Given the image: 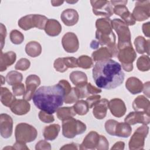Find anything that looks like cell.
<instances>
[{
  "mask_svg": "<svg viewBox=\"0 0 150 150\" xmlns=\"http://www.w3.org/2000/svg\"><path fill=\"white\" fill-rule=\"evenodd\" d=\"M13 131V120L7 114L0 115V133L2 138L7 139L11 137Z\"/></svg>",
  "mask_w": 150,
  "mask_h": 150,
  "instance_id": "15",
  "label": "cell"
},
{
  "mask_svg": "<svg viewBox=\"0 0 150 150\" xmlns=\"http://www.w3.org/2000/svg\"><path fill=\"white\" fill-rule=\"evenodd\" d=\"M64 3L63 1H52L51 4L53 6H59L62 5Z\"/></svg>",
  "mask_w": 150,
  "mask_h": 150,
  "instance_id": "59",
  "label": "cell"
},
{
  "mask_svg": "<svg viewBox=\"0 0 150 150\" xmlns=\"http://www.w3.org/2000/svg\"><path fill=\"white\" fill-rule=\"evenodd\" d=\"M78 145H79L75 143H71L64 145L63 146L60 148V149H77Z\"/></svg>",
  "mask_w": 150,
  "mask_h": 150,
  "instance_id": "55",
  "label": "cell"
},
{
  "mask_svg": "<svg viewBox=\"0 0 150 150\" xmlns=\"http://www.w3.org/2000/svg\"><path fill=\"white\" fill-rule=\"evenodd\" d=\"M12 91L15 96H21L25 94V89L24 84L22 83H16L12 86Z\"/></svg>",
  "mask_w": 150,
  "mask_h": 150,
  "instance_id": "45",
  "label": "cell"
},
{
  "mask_svg": "<svg viewBox=\"0 0 150 150\" xmlns=\"http://www.w3.org/2000/svg\"><path fill=\"white\" fill-rule=\"evenodd\" d=\"M69 79L76 87H82L87 83L86 74L81 71H72L70 74Z\"/></svg>",
  "mask_w": 150,
  "mask_h": 150,
  "instance_id": "28",
  "label": "cell"
},
{
  "mask_svg": "<svg viewBox=\"0 0 150 150\" xmlns=\"http://www.w3.org/2000/svg\"><path fill=\"white\" fill-rule=\"evenodd\" d=\"M99 43L97 40H93L90 43V47L93 49H96L99 46Z\"/></svg>",
  "mask_w": 150,
  "mask_h": 150,
  "instance_id": "57",
  "label": "cell"
},
{
  "mask_svg": "<svg viewBox=\"0 0 150 150\" xmlns=\"http://www.w3.org/2000/svg\"><path fill=\"white\" fill-rule=\"evenodd\" d=\"M109 148V142L107 138L102 135H100V139L98 144L96 147L98 150H107Z\"/></svg>",
  "mask_w": 150,
  "mask_h": 150,
  "instance_id": "46",
  "label": "cell"
},
{
  "mask_svg": "<svg viewBox=\"0 0 150 150\" xmlns=\"http://www.w3.org/2000/svg\"><path fill=\"white\" fill-rule=\"evenodd\" d=\"M76 115V113L73 108V107H59L56 111V115L58 119L63 121L66 119L73 117Z\"/></svg>",
  "mask_w": 150,
  "mask_h": 150,
  "instance_id": "34",
  "label": "cell"
},
{
  "mask_svg": "<svg viewBox=\"0 0 150 150\" xmlns=\"http://www.w3.org/2000/svg\"><path fill=\"white\" fill-rule=\"evenodd\" d=\"M77 89L79 98H83L88 97L91 94H96L101 93V89L93 86L90 83H87L82 87H76Z\"/></svg>",
  "mask_w": 150,
  "mask_h": 150,
  "instance_id": "26",
  "label": "cell"
},
{
  "mask_svg": "<svg viewBox=\"0 0 150 150\" xmlns=\"http://www.w3.org/2000/svg\"><path fill=\"white\" fill-rule=\"evenodd\" d=\"M79 96L77 88L72 87L70 92L64 96V102L66 104H73L79 100Z\"/></svg>",
  "mask_w": 150,
  "mask_h": 150,
  "instance_id": "39",
  "label": "cell"
},
{
  "mask_svg": "<svg viewBox=\"0 0 150 150\" xmlns=\"http://www.w3.org/2000/svg\"><path fill=\"white\" fill-rule=\"evenodd\" d=\"M44 30L47 35L56 36L60 33L62 26L58 21L54 19H49L46 23Z\"/></svg>",
  "mask_w": 150,
  "mask_h": 150,
  "instance_id": "25",
  "label": "cell"
},
{
  "mask_svg": "<svg viewBox=\"0 0 150 150\" xmlns=\"http://www.w3.org/2000/svg\"><path fill=\"white\" fill-rule=\"evenodd\" d=\"M5 79L9 85L13 86L16 83H21L23 79V76L19 71L12 70L7 73Z\"/></svg>",
  "mask_w": 150,
  "mask_h": 150,
  "instance_id": "35",
  "label": "cell"
},
{
  "mask_svg": "<svg viewBox=\"0 0 150 150\" xmlns=\"http://www.w3.org/2000/svg\"><path fill=\"white\" fill-rule=\"evenodd\" d=\"M36 150H42V149H51V145L49 142L45 140H40L35 145Z\"/></svg>",
  "mask_w": 150,
  "mask_h": 150,
  "instance_id": "49",
  "label": "cell"
},
{
  "mask_svg": "<svg viewBox=\"0 0 150 150\" xmlns=\"http://www.w3.org/2000/svg\"><path fill=\"white\" fill-rule=\"evenodd\" d=\"M112 29L118 35L117 47L118 50L127 46H132L131 35L128 26L121 19L115 18L111 21Z\"/></svg>",
  "mask_w": 150,
  "mask_h": 150,
  "instance_id": "4",
  "label": "cell"
},
{
  "mask_svg": "<svg viewBox=\"0 0 150 150\" xmlns=\"http://www.w3.org/2000/svg\"><path fill=\"white\" fill-rule=\"evenodd\" d=\"M92 73L97 86L106 90L114 89L120 86L125 77L121 64L111 59L97 62Z\"/></svg>",
  "mask_w": 150,
  "mask_h": 150,
  "instance_id": "1",
  "label": "cell"
},
{
  "mask_svg": "<svg viewBox=\"0 0 150 150\" xmlns=\"http://www.w3.org/2000/svg\"><path fill=\"white\" fill-rule=\"evenodd\" d=\"M63 60L66 67L69 68H76L78 67L77 59L74 57H63Z\"/></svg>",
  "mask_w": 150,
  "mask_h": 150,
  "instance_id": "47",
  "label": "cell"
},
{
  "mask_svg": "<svg viewBox=\"0 0 150 150\" xmlns=\"http://www.w3.org/2000/svg\"><path fill=\"white\" fill-rule=\"evenodd\" d=\"M108 108L112 115L120 118L124 116L127 111V108L123 100L118 98L111 99L108 103Z\"/></svg>",
  "mask_w": 150,
  "mask_h": 150,
  "instance_id": "17",
  "label": "cell"
},
{
  "mask_svg": "<svg viewBox=\"0 0 150 150\" xmlns=\"http://www.w3.org/2000/svg\"><path fill=\"white\" fill-rule=\"evenodd\" d=\"M113 12L118 15L128 26H132L135 24V20L134 19L132 13L128 11L125 4L115 5L113 8Z\"/></svg>",
  "mask_w": 150,
  "mask_h": 150,
  "instance_id": "16",
  "label": "cell"
},
{
  "mask_svg": "<svg viewBox=\"0 0 150 150\" xmlns=\"http://www.w3.org/2000/svg\"><path fill=\"white\" fill-rule=\"evenodd\" d=\"M60 127L57 124H53L45 127L43 129V135L46 140L53 141L58 136Z\"/></svg>",
  "mask_w": 150,
  "mask_h": 150,
  "instance_id": "29",
  "label": "cell"
},
{
  "mask_svg": "<svg viewBox=\"0 0 150 150\" xmlns=\"http://www.w3.org/2000/svg\"><path fill=\"white\" fill-rule=\"evenodd\" d=\"M15 100V96L9 91L8 88L1 87V101L4 105L10 107Z\"/></svg>",
  "mask_w": 150,
  "mask_h": 150,
  "instance_id": "33",
  "label": "cell"
},
{
  "mask_svg": "<svg viewBox=\"0 0 150 150\" xmlns=\"http://www.w3.org/2000/svg\"><path fill=\"white\" fill-rule=\"evenodd\" d=\"M60 18L65 25L72 26L78 22L79 16L76 10L69 8L64 10L62 12Z\"/></svg>",
  "mask_w": 150,
  "mask_h": 150,
  "instance_id": "20",
  "label": "cell"
},
{
  "mask_svg": "<svg viewBox=\"0 0 150 150\" xmlns=\"http://www.w3.org/2000/svg\"><path fill=\"white\" fill-rule=\"evenodd\" d=\"M65 91L59 84L42 86L37 89L32 99L35 105L40 110L53 114L64 102Z\"/></svg>",
  "mask_w": 150,
  "mask_h": 150,
  "instance_id": "2",
  "label": "cell"
},
{
  "mask_svg": "<svg viewBox=\"0 0 150 150\" xmlns=\"http://www.w3.org/2000/svg\"><path fill=\"white\" fill-rule=\"evenodd\" d=\"M137 67L141 71H147L150 69V60L149 56L142 55L137 61Z\"/></svg>",
  "mask_w": 150,
  "mask_h": 150,
  "instance_id": "37",
  "label": "cell"
},
{
  "mask_svg": "<svg viewBox=\"0 0 150 150\" xmlns=\"http://www.w3.org/2000/svg\"><path fill=\"white\" fill-rule=\"evenodd\" d=\"M1 86L3 85L5 83V77H4L2 75H1Z\"/></svg>",
  "mask_w": 150,
  "mask_h": 150,
  "instance_id": "60",
  "label": "cell"
},
{
  "mask_svg": "<svg viewBox=\"0 0 150 150\" xmlns=\"http://www.w3.org/2000/svg\"><path fill=\"white\" fill-rule=\"evenodd\" d=\"M13 147L14 149H29V148L26 146V143L18 141H16V142L13 145Z\"/></svg>",
  "mask_w": 150,
  "mask_h": 150,
  "instance_id": "52",
  "label": "cell"
},
{
  "mask_svg": "<svg viewBox=\"0 0 150 150\" xmlns=\"http://www.w3.org/2000/svg\"><path fill=\"white\" fill-rule=\"evenodd\" d=\"M53 67L56 71L60 73H63L68 69L64 63L63 57H59L56 59L54 62Z\"/></svg>",
  "mask_w": 150,
  "mask_h": 150,
  "instance_id": "42",
  "label": "cell"
},
{
  "mask_svg": "<svg viewBox=\"0 0 150 150\" xmlns=\"http://www.w3.org/2000/svg\"><path fill=\"white\" fill-rule=\"evenodd\" d=\"M117 122L118 121L112 119L108 120L105 122L104 124L105 129L108 134L112 136L115 135V129Z\"/></svg>",
  "mask_w": 150,
  "mask_h": 150,
  "instance_id": "43",
  "label": "cell"
},
{
  "mask_svg": "<svg viewBox=\"0 0 150 150\" xmlns=\"http://www.w3.org/2000/svg\"><path fill=\"white\" fill-rule=\"evenodd\" d=\"M30 66V61L26 58L20 59L15 64V69L18 70L25 71L29 68Z\"/></svg>",
  "mask_w": 150,
  "mask_h": 150,
  "instance_id": "41",
  "label": "cell"
},
{
  "mask_svg": "<svg viewBox=\"0 0 150 150\" xmlns=\"http://www.w3.org/2000/svg\"><path fill=\"white\" fill-rule=\"evenodd\" d=\"M136 51L139 54L146 53L148 56L149 54V40H146L141 36H137L134 42Z\"/></svg>",
  "mask_w": 150,
  "mask_h": 150,
  "instance_id": "27",
  "label": "cell"
},
{
  "mask_svg": "<svg viewBox=\"0 0 150 150\" xmlns=\"http://www.w3.org/2000/svg\"><path fill=\"white\" fill-rule=\"evenodd\" d=\"M25 52L30 57H38L42 53L41 45L36 41H30L26 45Z\"/></svg>",
  "mask_w": 150,
  "mask_h": 150,
  "instance_id": "32",
  "label": "cell"
},
{
  "mask_svg": "<svg viewBox=\"0 0 150 150\" xmlns=\"http://www.w3.org/2000/svg\"><path fill=\"white\" fill-rule=\"evenodd\" d=\"M93 12L96 16H102L106 18L111 16L113 12V6L109 1H90Z\"/></svg>",
  "mask_w": 150,
  "mask_h": 150,
  "instance_id": "10",
  "label": "cell"
},
{
  "mask_svg": "<svg viewBox=\"0 0 150 150\" xmlns=\"http://www.w3.org/2000/svg\"><path fill=\"white\" fill-rule=\"evenodd\" d=\"M131 132L132 128L130 126V125L125 122H118L115 127L114 136L122 138H128L131 135Z\"/></svg>",
  "mask_w": 150,
  "mask_h": 150,
  "instance_id": "31",
  "label": "cell"
},
{
  "mask_svg": "<svg viewBox=\"0 0 150 150\" xmlns=\"http://www.w3.org/2000/svg\"><path fill=\"white\" fill-rule=\"evenodd\" d=\"M101 99V96L98 94H93L87 97L86 101L88 105L89 108H92L94 105Z\"/></svg>",
  "mask_w": 150,
  "mask_h": 150,
  "instance_id": "48",
  "label": "cell"
},
{
  "mask_svg": "<svg viewBox=\"0 0 150 150\" xmlns=\"http://www.w3.org/2000/svg\"><path fill=\"white\" fill-rule=\"evenodd\" d=\"M132 15L135 21L142 22L148 19L150 16V1H137Z\"/></svg>",
  "mask_w": 150,
  "mask_h": 150,
  "instance_id": "11",
  "label": "cell"
},
{
  "mask_svg": "<svg viewBox=\"0 0 150 150\" xmlns=\"http://www.w3.org/2000/svg\"><path fill=\"white\" fill-rule=\"evenodd\" d=\"M11 111L17 115L26 114L30 109V105L24 99H16L9 107Z\"/></svg>",
  "mask_w": 150,
  "mask_h": 150,
  "instance_id": "19",
  "label": "cell"
},
{
  "mask_svg": "<svg viewBox=\"0 0 150 150\" xmlns=\"http://www.w3.org/2000/svg\"><path fill=\"white\" fill-rule=\"evenodd\" d=\"M125 87L132 94H137L142 91L144 84L139 79L130 77L126 81Z\"/></svg>",
  "mask_w": 150,
  "mask_h": 150,
  "instance_id": "23",
  "label": "cell"
},
{
  "mask_svg": "<svg viewBox=\"0 0 150 150\" xmlns=\"http://www.w3.org/2000/svg\"><path fill=\"white\" fill-rule=\"evenodd\" d=\"M16 59V54L14 52L9 51L3 53L1 50L0 55V71H5L7 68L13 64Z\"/></svg>",
  "mask_w": 150,
  "mask_h": 150,
  "instance_id": "22",
  "label": "cell"
},
{
  "mask_svg": "<svg viewBox=\"0 0 150 150\" xmlns=\"http://www.w3.org/2000/svg\"><path fill=\"white\" fill-rule=\"evenodd\" d=\"M100 135L96 131H90L79 145L80 149H95L98 144Z\"/></svg>",
  "mask_w": 150,
  "mask_h": 150,
  "instance_id": "18",
  "label": "cell"
},
{
  "mask_svg": "<svg viewBox=\"0 0 150 150\" xmlns=\"http://www.w3.org/2000/svg\"><path fill=\"white\" fill-rule=\"evenodd\" d=\"M37 135L36 129L29 124L21 122L16 126L15 130L16 141L26 144L35 141Z\"/></svg>",
  "mask_w": 150,
  "mask_h": 150,
  "instance_id": "7",
  "label": "cell"
},
{
  "mask_svg": "<svg viewBox=\"0 0 150 150\" xmlns=\"http://www.w3.org/2000/svg\"><path fill=\"white\" fill-rule=\"evenodd\" d=\"M73 107L76 113L80 115H86L89 110V107L87 101L83 100H78Z\"/></svg>",
  "mask_w": 150,
  "mask_h": 150,
  "instance_id": "36",
  "label": "cell"
},
{
  "mask_svg": "<svg viewBox=\"0 0 150 150\" xmlns=\"http://www.w3.org/2000/svg\"><path fill=\"white\" fill-rule=\"evenodd\" d=\"M142 32L144 35L148 38L150 36V22H148L142 25Z\"/></svg>",
  "mask_w": 150,
  "mask_h": 150,
  "instance_id": "53",
  "label": "cell"
},
{
  "mask_svg": "<svg viewBox=\"0 0 150 150\" xmlns=\"http://www.w3.org/2000/svg\"><path fill=\"white\" fill-rule=\"evenodd\" d=\"M132 108L135 111L150 113V101L144 96H138L132 103Z\"/></svg>",
  "mask_w": 150,
  "mask_h": 150,
  "instance_id": "24",
  "label": "cell"
},
{
  "mask_svg": "<svg viewBox=\"0 0 150 150\" xmlns=\"http://www.w3.org/2000/svg\"><path fill=\"white\" fill-rule=\"evenodd\" d=\"M124 121L129 125H135L138 123L148 125L150 122L149 113L140 111H132L127 115Z\"/></svg>",
  "mask_w": 150,
  "mask_h": 150,
  "instance_id": "13",
  "label": "cell"
},
{
  "mask_svg": "<svg viewBox=\"0 0 150 150\" xmlns=\"http://www.w3.org/2000/svg\"><path fill=\"white\" fill-rule=\"evenodd\" d=\"M25 84L26 89L23 98L28 101L32 98L37 87L40 84V79L36 74H30L26 77Z\"/></svg>",
  "mask_w": 150,
  "mask_h": 150,
  "instance_id": "12",
  "label": "cell"
},
{
  "mask_svg": "<svg viewBox=\"0 0 150 150\" xmlns=\"http://www.w3.org/2000/svg\"><path fill=\"white\" fill-rule=\"evenodd\" d=\"M6 36V29L5 26L3 23H1V28H0V38H1V50L4 47V45L5 44V40Z\"/></svg>",
  "mask_w": 150,
  "mask_h": 150,
  "instance_id": "50",
  "label": "cell"
},
{
  "mask_svg": "<svg viewBox=\"0 0 150 150\" xmlns=\"http://www.w3.org/2000/svg\"><path fill=\"white\" fill-rule=\"evenodd\" d=\"M112 6H114L115 5H119V4H125L127 5L128 1H110Z\"/></svg>",
  "mask_w": 150,
  "mask_h": 150,
  "instance_id": "58",
  "label": "cell"
},
{
  "mask_svg": "<svg viewBox=\"0 0 150 150\" xmlns=\"http://www.w3.org/2000/svg\"><path fill=\"white\" fill-rule=\"evenodd\" d=\"M142 91L144 92V94H145L148 98H149V81H147L144 84Z\"/></svg>",
  "mask_w": 150,
  "mask_h": 150,
  "instance_id": "56",
  "label": "cell"
},
{
  "mask_svg": "<svg viewBox=\"0 0 150 150\" xmlns=\"http://www.w3.org/2000/svg\"><path fill=\"white\" fill-rule=\"evenodd\" d=\"M125 146V143L122 141L117 142L114 144V145L111 147V149H124Z\"/></svg>",
  "mask_w": 150,
  "mask_h": 150,
  "instance_id": "54",
  "label": "cell"
},
{
  "mask_svg": "<svg viewBox=\"0 0 150 150\" xmlns=\"http://www.w3.org/2000/svg\"><path fill=\"white\" fill-rule=\"evenodd\" d=\"M9 38L11 42L15 45H20L24 40L23 35L19 30L14 29L10 32Z\"/></svg>",
  "mask_w": 150,
  "mask_h": 150,
  "instance_id": "40",
  "label": "cell"
},
{
  "mask_svg": "<svg viewBox=\"0 0 150 150\" xmlns=\"http://www.w3.org/2000/svg\"><path fill=\"white\" fill-rule=\"evenodd\" d=\"M117 57L121 63V67L125 71L130 72L133 70V62L137 57V53L132 46L119 50Z\"/></svg>",
  "mask_w": 150,
  "mask_h": 150,
  "instance_id": "8",
  "label": "cell"
},
{
  "mask_svg": "<svg viewBox=\"0 0 150 150\" xmlns=\"http://www.w3.org/2000/svg\"><path fill=\"white\" fill-rule=\"evenodd\" d=\"M62 44L64 50L67 53H75L79 47V39L73 32H67L62 39Z\"/></svg>",
  "mask_w": 150,
  "mask_h": 150,
  "instance_id": "14",
  "label": "cell"
},
{
  "mask_svg": "<svg viewBox=\"0 0 150 150\" xmlns=\"http://www.w3.org/2000/svg\"><path fill=\"white\" fill-rule=\"evenodd\" d=\"M96 38L101 46L113 47L116 45V36L112 32L111 20L109 18L97 19L96 22Z\"/></svg>",
  "mask_w": 150,
  "mask_h": 150,
  "instance_id": "3",
  "label": "cell"
},
{
  "mask_svg": "<svg viewBox=\"0 0 150 150\" xmlns=\"http://www.w3.org/2000/svg\"><path fill=\"white\" fill-rule=\"evenodd\" d=\"M86 129L84 123L73 117L62 121V134L67 138H73L77 135L82 134Z\"/></svg>",
  "mask_w": 150,
  "mask_h": 150,
  "instance_id": "5",
  "label": "cell"
},
{
  "mask_svg": "<svg viewBox=\"0 0 150 150\" xmlns=\"http://www.w3.org/2000/svg\"><path fill=\"white\" fill-rule=\"evenodd\" d=\"M38 117L39 120L45 123H50L54 121V118L52 114H49L42 110L39 112Z\"/></svg>",
  "mask_w": 150,
  "mask_h": 150,
  "instance_id": "44",
  "label": "cell"
},
{
  "mask_svg": "<svg viewBox=\"0 0 150 150\" xmlns=\"http://www.w3.org/2000/svg\"><path fill=\"white\" fill-rule=\"evenodd\" d=\"M77 64L79 67L84 69H88L94 66L93 60L91 57L87 55L80 56L77 59Z\"/></svg>",
  "mask_w": 150,
  "mask_h": 150,
  "instance_id": "38",
  "label": "cell"
},
{
  "mask_svg": "<svg viewBox=\"0 0 150 150\" xmlns=\"http://www.w3.org/2000/svg\"><path fill=\"white\" fill-rule=\"evenodd\" d=\"M91 57L93 61L97 62L110 59L112 57V56L109 49L106 46H103L93 52L91 54Z\"/></svg>",
  "mask_w": 150,
  "mask_h": 150,
  "instance_id": "30",
  "label": "cell"
},
{
  "mask_svg": "<svg viewBox=\"0 0 150 150\" xmlns=\"http://www.w3.org/2000/svg\"><path fill=\"white\" fill-rule=\"evenodd\" d=\"M149 132V127L147 125L143 124L139 127L131 136L128 143L130 150H138L144 149L145 139L146 138Z\"/></svg>",
  "mask_w": 150,
  "mask_h": 150,
  "instance_id": "9",
  "label": "cell"
},
{
  "mask_svg": "<svg viewBox=\"0 0 150 150\" xmlns=\"http://www.w3.org/2000/svg\"><path fill=\"white\" fill-rule=\"evenodd\" d=\"M47 20V18L44 15L30 14L20 18L18 24L24 30H28L33 28L44 29Z\"/></svg>",
  "mask_w": 150,
  "mask_h": 150,
  "instance_id": "6",
  "label": "cell"
},
{
  "mask_svg": "<svg viewBox=\"0 0 150 150\" xmlns=\"http://www.w3.org/2000/svg\"><path fill=\"white\" fill-rule=\"evenodd\" d=\"M58 83H59L63 87V88L65 91V96H66L70 92L72 87H71L70 83L67 80L63 79V80H60Z\"/></svg>",
  "mask_w": 150,
  "mask_h": 150,
  "instance_id": "51",
  "label": "cell"
},
{
  "mask_svg": "<svg viewBox=\"0 0 150 150\" xmlns=\"http://www.w3.org/2000/svg\"><path fill=\"white\" fill-rule=\"evenodd\" d=\"M109 101L106 98L100 99L93 107V114L94 117L98 120L104 118L107 115Z\"/></svg>",
  "mask_w": 150,
  "mask_h": 150,
  "instance_id": "21",
  "label": "cell"
}]
</instances>
